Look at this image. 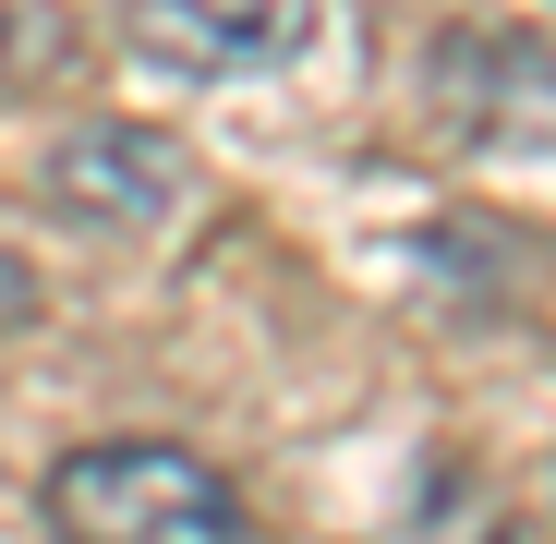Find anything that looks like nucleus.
I'll return each mask as SVG.
<instances>
[{
	"mask_svg": "<svg viewBox=\"0 0 556 544\" xmlns=\"http://www.w3.org/2000/svg\"><path fill=\"white\" fill-rule=\"evenodd\" d=\"M25 315H37V266H25V254H13V242H0V339H13V327H25Z\"/></svg>",
	"mask_w": 556,
	"mask_h": 544,
	"instance_id": "4",
	"label": "nucleus"
},
{
	"mask_svg": "<svg viewBox=\"0 0 556 544\" xmlns=\"http://www.w3.org/2000/svg\"><path fill=\"white\" fill-rule=\"evenodd\" d=\"M122 25L157 73H278V61H303L327 37V0H122Z\"/></svg>",
	"mask_w": 556,
	"mask_h": 544,
	"instance_id": "2",
	"label": "nucleus"
},
{
	"mask_svg": "<svg viewBox=\"0 0 556 544\" xmlns=\"http://www.w3.org/2000/svg\"><path fill=\"white\" fill-rule=\"evenodd\" d=\"M194 181H181V157L157 146V134H122V122H85V134H61L49 146V206H73V218H110V230H146V218H169Z\"/></svg>",
	"mask_w": 556,
	"mask_h": 544,
	"instance_id": "3",
	"label": "nucleus"
},
{
	"mask_svg": "<svg viewBox=\"0 0 556 544\" xmlns=\"http://www.w3.org/2000/svg\"><path fill=\"white\" fill-rule=\"evenodd\" d=\"M49 532L61 544H242V496L218 460L169 435H110V447H73L49 472Z\"/></svg>",
	"mask_w": 556,
	"mask_h": 544,
	"instance_id": "1",
	"label": "nucleus"
}]
</instances>
